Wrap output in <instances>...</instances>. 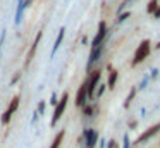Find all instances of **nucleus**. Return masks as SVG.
<instances>
[{
  "label": "nucleus",
  "mask_w": 160,
  "mask_h": 148,
  "mask_svg": "<svg viewBox=\"0 0 160 148\" xmlns=\"http://www.w3.org/2000/svg\"><path fill=\"white\" fill-rule=\"evenodd\" d=\"M150 54H152V41H150V40H143L141 43L138 45V48H136L131 65H132V67H136L138 64L145 62L146 59H148V55H150Z\"/></svg>",
  "instance_id": "f257e3e1"
},
{
  "label": "nucleus",
  "mask_w": 160,
  "mask_h": 148,
  "mask_svg": "<svg viewBox=\"0 0 160 148\" xmlns=\"http://www.w3.org/2000/svg\"><path fill=\"white\" fill-rule=\"evenodd\" d=\"M67 103H69V93L64 91L62 96L59 98V102H57V105L53 107V114H52V119H50V126L55 127V124L60 120V117L64 115V112H66L67 109Z\"/></svg>",
  "instance_id": "f03ea898"
},
{
  "label": "nucleus",
  "mask_w": 160,
  "mask_h": 148,
  "mask_svg": "<svg viewBox=\"0 0 160 148\" xmlns=\"http://www.w3.org/2000/svg\"><path fill=\"white\" fill-rule=\"evenodd\" d=\"M100 79H102V71L100 69H95V71L88 72V78H86V84H88V102L95 98V91H97L98 84H100Z\"/></svg>",
  "instance_id": "7ed1b4c3"
},
{
  "label": "nucleus",
  "mask_w": 160,
  "mask_h": 148,
  "mask_svg": "<svg viewBox=\"0 0 160 148\" xmlns=\"http://www.w3.org/2000/svg\"><path fill=\"white\" fill-rule=\"evenodd\" d=\"M19 103H21V95H16L14 98L9 102V107L4 110V114H2V117H0V124H2V126H9V122L12 120L16 110L19 109Z\"/></svg>",
  "instance_id": "20e7f679"
},
{
  "label": "nucleus",
  "mask_w": 160,
  "mask_h": 148,
  "mask_svg": "<svg viewBox=\"0 0 160 148\" xmlns=\"http://www.w3.org/2000/svg\"><path fill=\"white\" fill-rule=\"evenodd\" d=\"M81 140L84 143V148H97L98 140H100V133L93 127H86L81 134Z\"/></svg>",
  "instance_id": "39448f33"
},
{
  "label": "nucleus",
  "mask_w": 160,
  "mask_h": 148,
  "mask_svg": "<svg viewBox=\"0 0 160 148\" xmlns=\"http://www.w3.org/2000/svg\"><path fill=\"white\" fill-rule=\"evenodd\" d=\"M158 133H160V120H158L157 124H153V126L146 127V129L138 136V140L134 141V145H143V143H146V141H150L153 136H157Z\"/></svg>",
  "instance_id": "423d86ee"
},
{
  "label": "nucleus",
  "mask_w": 160,
  "mask_h": 148,
  "mask_svg": "<svg viewBox=\"0 0 160 148\" xmlns=\"http://www.w3.org/2000/svg\"><path fill=\"white\" fill-rule=\"evenodd\" d=\"M107 36H108V28H107V23H105V21H100V23H98L97 34H95L93 41H91V48H95V47H98V45L105 43Z\"/></svg>",
  "instance_id": "0eeeda50"
},
{
  "label": "nucleus",
  "mask_w": 160,
  "mask_h": 148,
  "mask_svg": "<svg viewBox=\"0 0 160 148\" xmlns=\"http://www.w3.org/2000/svg\"><path fill=\"white\" fill-rule=\"evenodd\" d=\"M42 36H43V33H42V31H38V33H36V36H35V40H33V43H31V47H29L28 54H26L24 67H28V65L31 64V60L35 59V55H36V50H38V45H40V41H42Z\"/></svg>",
  "instance_id": "6e6552de"
},
{
  "label": "nucleus",
  "mask_w": 160,
  "mask_h": 148,
  "mask_svg": "<svg viewBox=\"0 0 160 148\" xmlns=\"http://www.w3.org/2000/svg\"><path fill=\"white\" fill-rule=\"evenodd\" d=\"M76 107H84L88 103V84H86V79L81 83V86L78 88V93H76Z\"/></svg>",
  "instance_id": "1a4fd4ad"
},
{
  "label": "nucleus",
  "mask_w": 160,
  "mask_h": 148,
  "mask_svg": "<svg viewBox=\"0 0 160 148\" xmlns=\"http://www.w3.org/2000/svg\"><path fill=\"white\" fill-rule=\"evenodd\" d=\"M108 81H107V88H110V89H114V86H115V83H117V78H119V72L115 71L114 67H112L110 64H108Z\"/></svg>",
  "instance_id": "9d476101"
},
{
  "label": "nucleus",
  "mask_w": 160,
  "mask_h": 148,
  "mask_svg": "<svg viewBox=\"0 0 160 148\" xmlns=\"http://www.w3.org/2000/svg\"><path fill=\"white\" fill-rule=\"evenodd\" d=\"M64 138H66V131H64V129H60L59 133L55 134V138H53V141L50 143V146H48V148H60V146H62Z\"/></svg>",
  "instance_id": "9b49d317"
},
{
  "label": "nucleus",
  "mask_w": 160,
  "mask_h": 148,
  "mask_svg": "<svg viewBox=\"0 0 160 148\" xmlns=\"http://www.w3.org/2000/svg\"><path fill=\"white\" fill-rule=\"evenodd\" d=\"M64 33H66V28H60L59 29V33H57V40H55V43H53V47H52V57L55 55V52L59 50V47L62 45V40H64Z\"/></svg>",
  "instance_id": "f8f14e48"
},
{
  "label": "nucleus",
  "mask_w": 160,
  "mask_h": 148,
  "mask_svg": "<svg viewBox=\"0 0 160 148\" xmlns=\"http://www.w3.org/2000/svg\"><path fill=\"white\" fill-rule=\"evenodd\" d=\"M136 93H138V88H136V86H132V88L129 89V93H128V96H126V100H124V109H129V107H131V102L134 100Z\"/></svg>",
  "instance_id": "ddd939ff"
},
{
  "label": "nucleus",
  "mask_w": 160,
  "mask_h": 148,
  "mask_svg": "<svg viewBox=\"0 0 160 148\" xmlns=\"http://www.w3.org/2000/svg\"><path fill=\"white\" fill-rule=\"evenodd\" d=\"M24 0H19V3H18V9H16V24H19L21 23V19H22V12H24Z\"/></svg>",
  "instance_id": "4468645a"
},
{
  "label": "nucleus",
  "mask_w": 160,
  "mask_h": 148,
  "mask_svg": "<svg viewBox=\"0 0 160 148\" xmlns=\"http://www.w3.org/2000/svg\"><path fill=\"white\" fill-rule=\"evenodd\" d=\"M81 110H83V115H84V117H88V119L95 115V105H91L90 102H88L84 107H81Z\"/></svg>",
  "instance_id": "2eb2a0df"
},
{
  "label": "nucleus",
  "mask_w": 160,
  "mask_h": 148,
  "mask_svg": "<svg viewBox=\"0 0 160 148\" xmlns=\"http://www.w3.org/2000/svg\"><path fill=\"white\" fill-rule=\"evenodd\" d=\"M157 7H158V3H157V0H150L148 5H146V12L148 14H153L157 10Z\"/></svg>",
  "instance_id": "dca6fc26"
},
{
  "label": "nucleus",
  "mask_w": 160,
  "mask_h": 148,
  "mask_svg": "<svg viewBox=\"0 0 160 148\" xmlns=\"http://www.w3.org/2000/svg\"><path fill=\"white\" fill-rule=\"evenodd\" d=\"M121 148H131V140H129V134L124 133V136H122V145Z\"/></svg>",
  "instance_id": "f3484780"
},
{
  "label": "nucleus",
  "mask_w": 160,
  "mask_h": 148,
  "mask_svg": "<svg viewBox=\"0 0 160 148\" xmlns=\"http://www.w3.org/2000/svg\"><path fill=\"white\" fill-rule=\"evenodd\" d=\"M45 109H47V102H45V100L38 102V107H36V112H38L40 115H43V114H45Z\"/></svg>",
  "instance_id": "a211bd4d"
},
{
  "label": "nucleus",
  "mask_w": 160,
  "mask_h": 148,
  "mask_svg": "<svg viewBox=\"0 0 160 148\" xmlns=\"http://www.w3.org/2000/svg\"><path fill=\"white\" fill-rule=\"evenodd\" d=\"M105 89H107V86H105V84H98V89L95 91V96H97V98H102L103 93H105Z\"/></svg>",
  "instance_id": "6ab92c4d"
},
{
  "label": "nucleus",
  "mask_w": 160,
  "mask_h": 148,
  "mask_svg": "<svg viewBox=\"0 0 160 148\" xmlns=\"http://www.w3.org/2000/svg\"><path fill=\"white\" fill-rule=\"evenodd\" d=\"M136 127H138V119H129V120H128V129L134 131Z\"/></svg>",
  "instance_id": "aec40b11"
},
{
  "label": "nucleus",
  "mask_w": 160,
  "mask_h": 148,
  "mask_svg": "<svg viewBox=\"0 0 160 148\" xmlns=\"http://www.w3.org/2000/svg\"><path fill=\"white\" fill-rule=\"evenodd\" d=\"M131 16V12H124V14H119V17H117V23L121 24V23H124L126 19H128V17Z\"/></svg>",
  "instance_id": "412c9836"
},
{
  "label": "nucleus",
  "mask_w": 160,
  "mask_h": 148,
  "mask_svg": "<svg viewBox=\"0 0 160 148\" xmlns=\"http://www.w3.org/2000/svg\"><path fill=\"white\" fill-rule=\"evenodd\" d=\"M57 102H59V96H57V93L53 91V93H52V96H50V102H48V103H50L52 107H55V105H57Z\"/></svg>",
  "instance_id": "4be33fe9"
},
{
  "label": "nucleus",
  "mask_w": 160,
  "mask_h": 148,
  "mask_svg": "<svg viewBox=\"0 0 160 148\" xmlns=\"http://www.w3.org/2000/svg\"><path fill=\"white\" fill-rule=\"evenodd\" d=\"M115 146H119V145H117V141H115L114 138H110V140L107 141V146H105V148H115Z\"/></svg>",
  "instance_id": "5701e85b"
},
{
  "label": "nucleus",
  "mask_w": 160,
  "mask_h": 148,
  "mask_svg": "<svg viewBox=\"0 0 160 148\" xmlns=\"http://www.w3.org/2000/svg\"><path fill=\"white\" fill-rule=\"evenodd\" d=\"M148 81H150V78H145V79H143V81L139 83L138 86H136V88H138V89H143V88H145L146 84H148Z\"/></svg>",
  "instance_id": "b1692460"
},
{
  "label": "nucleus",
  "mask_w": 160,
  "mask_h": 148,
  "mask_svg": "<svg viewBox=\"0 0 160 148\" xmlns=\"http://www.w3.org/2000/svg\"><path fill=\"white\" fill-rule=\"evenodd\" d=\"M98 148H105L107 146V140H103V138H100V140H98V145H97Z\"/></svg>",
  "instance_id": "393cba45"
},
{
  "label": "nucleus",
  "mask_w": 160,
  "mask_h": 148,
  "mask_svg": "<svg viewBox=\"0 0 160 148\" xmlns=\"http://www.w3.org/2000/svg\"><path fill=\"white\" fill-rule=\"evenodd\" d=\"M19 79H21V72H18V74H16V76H14V78H12V79H11V84H12V86H14V84H16V83H18V81H19Z\"/></svg>",
  "instance_id": "a878e982"
},
{
  "label": "nucleus",
  "mask_w": 160,
  "mask_h": 148,
  "mask_svg": "<svg viewBox=\"0 0 160 148\" xmlns=\"http://www.w3.org/2000/svg\"><path fill=\"white\" fill-rule=\"evenodd\" d=\"M158 76V69H152V74H150V79H157Z\"/></svg>",
  "instance_id": "bb28decb"
},
{
  "label": "nucleus",
  "mask_w": 160,
  "mask_h": 148,
  "mask_svg": "<svg viewBox=\"0 0 160 148\" xmlns=\"http://www.w3.org/2000/svg\"><path fill=\"white\" fill-rule=\"evenodd\" d=\"M38 117H40V114L35 110V112H33V117H31V124H35L36 120H38Z\"/></svg>",
  "instance_id": "cd10ccee"
},
{
  "label": "nucleus",
  "mask_w": 160,
  "mask_h": 148,
  "mask_svg": "<svg viewBox=\"0 0 160 148\" xmlns=\"http://www.w3.org/2000/svg\"><path fill=\"white\" fill-rule=\"evenodd\" d=\"M128 2H131V0H124V2H122V5L119 7V14H122V10H124V7H126V3Z\"/></svg>",
  "instance_id": "c85d7f7f"
},
{
  "label": "nucleus",
  "mask_w": 160,
  "mask_h": 148,
  "mask_svg": "<svg viewBox=\"0 0 160 148\" xmlns=\"http://www.w3.org/2000/svg\"><path fill=\"white\" fill-rule=\"evenodd\" d=\"M153 16H155V19H160V5L157 7V10L153 12Z\"/></svg>",
  "instance_id": "c756f323"
},
{
  "label": "nucleus",
  "mask_w": 160,
  "mask_h": 148,
  "mask_svg": "<svg viewBox=\"0 0 160 148\" xmlns=\"http://www.w3.org/2000/svg\"><path fill=\"white\" fill-rule=\"evenodd\" d=\"M31 3H33V0H24V7H26V9H28Z\"/></svg>",
  "instance_id": "7c9ffc66"
},
{
  "label": "nucleus",
  "mask_w": 160,
  "mask_h": 148,
  "mask_svg": "<svg viewBox=\"0 0 160 148\" xmlns=\"http://www.w3.org/2000/svg\"><path fill=\"white\" fill-rule=\"evenodd\" d=\"M81 41H83V45H88V38L86 36H83V40H81Z\"/></svg>",
  "instance_id": "2f4dec72"
},
{
  "label": "nucleus",
  "mask_w": 160,
  "mask_h": 148,
  "mask_svg": "<svg viewBox=\"0 0 160 148\" xmlns=\"http://www.w3.org/2000/svg\"><path fill=\"white\" fill-rule=\"evenodd\" d=\"M115 148H121V146H115Z\"/></svg>",
  "instance_id": "473e14b6"
}]
</instances>
